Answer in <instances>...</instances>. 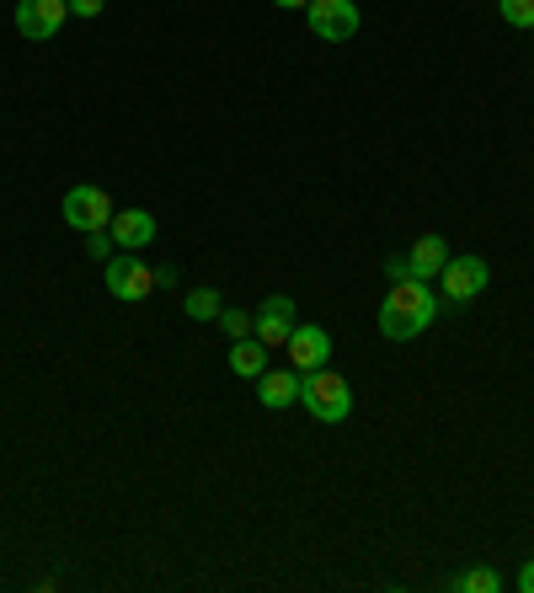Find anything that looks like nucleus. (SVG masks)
Masks as SVG:
<instances>
[{
  "instance_id": "obj_10",
  "label": "nucleus",
  "mask_w": 534,
  "mask_h": 593,
  "mask_svg": "<svg viewBox=\"0 0 534 593\" xmlns=\"http://www.w3.org/2000/svg\"><path fill=\"white\" fill-rule=\"evenodd\" d=\"M107 231H113V246H123V252H145L161 225H155V214H150V208H123V214H113V225H107Z\"/></svg>"
},
{
  "instance_id": "obj_17",
  "label": "nucleus",
  "mask_w": 534,
  "mask_h": 593,
  "mask_svg": "<svg viewBox=\"0 0 534 593\" xmlns=\"http://www.w3.org/2000/svg\"><path fill=\"white\" fill-rule=\"evenodd\" d=\"M219 327H225V337H230V342L251 337V310H236V305H225V310H219Z\"/></svg>"
},
{
  "instance_id": "obj_4",
  "label": "nucleus",
  "mask_w": 534,
  "mask_h": 593,
  "mask_svg": "<svg viewBox=\"0 0 534 593\" xmlns=\"http://www.w3.org/2000/svg\"><path fill=\"white\" fill-rule=\"evenodd\" d=\"M439 284H444L449 305H471V299H481V289L492 284V267H486V257H449Z\"/></svg>"
},
{
  "instance_id": "obj_1",
  "label": "nucleus",
  "mask_w": 534,
  "mask_h": 593,
  "mask_svg": "<svg viewBox=\"0 0 534 593\" xmlns=\"http://www.w3.org/2000/svg\"><path fill=\"white\" fill-rule=\"evenodd\" d=\"M433 316H439V295L428 289V278H407V284H390L380 305V331L386 342H412L433 327Z\"/></svg>"
},
{
  "instance_id": "obj_8",
  "label": "nucleus",
  "mask_w": 534,
  "mask_h": 593,
  "mask_svg": "<svg viewBox=\"0 0 534 593\" xmlns=\"http://www.w3.org/2000/svg\"><path fill=\"white\" fill-rule=\"evenodd\" d=\"M70 17V0H17V32L32 43H49Z\"/></svg>"
},
{
  "instance_id": "obj_14",
  "label": "nucleus",
  "mask_w": 534,
  "mask_h": 593,
  "mask_svg": "<svg viewBox=\"0 0 534 593\" xmlns=\"http://www.w3.org/2000/svg\"><path fill=\"white\" fill-rule=\"evenodd\" d=\"M182 310H187L193 321H219L225 299H219V289H193V295H182Z\"/></svg>"
},
{
  "instance_id": "obj_22",
  "label": "nucleus",
  "mask_w": 534,
  "mask_h": 593,
  "mask_svg": "<svg viewBox=\"0 0 534 593\" xmlns=\"http://www.w3.org/2000/svg\"><path fill=\"white\" fill-rule=\"evenodd\" d=\"M273 6H284V11H299V6H310V0H273Z\"/></svg>"
},
{
  "instance_id": "obj_9",
  "label": "nucleus",
  "mask_w": 534,
  "mask_h": 593,
  "mask_svg": "<svg viewBox=\"0 0 534 593\" xmlns=\"http://www.w3.org/2000/svg\"><path fill=\"white\" fill-rule=\"evenodd\" d=\"M284 348H289V358H295L299 375H310V369H327V364H331V337H327V327H295Z\"/></svg>"
},
{
  "instance_id": "obj_13",
  "label": "nucleus",
  "mask_w": 534,
  "mask_h": 593,
  "mask_svg": "<svg viewBox=\"0 0 534 593\" xmlns=\"http://www.w3.org/2000/svg\"><path fill=\"white\" fill-rule=\"evenodd\" d=\"M267 369V342H257V337H240L236 348H230V375H240V380H257Z\"/></svg>"
},
{
  "instance_id": "obj_11",
  "label": "nucleus",
  "mask_w": 534,
  "mask_h": 593,
  "mask_svg": "<svg viewBox=\"0 0 534 593\" xmlns=\"http://www.w3.org/2000/svg\"><path fill=\"white\" fill-rule=\"evenodd\" d=\"M257 401L267 412H284L299 401V369H263L257 375Z\"/></svg>"
},
{
  "instance_id": "obj_16",
  "label": "nucleus",
  "mask_w": 534,
  "mask_h": 593,
  "mask_svg": "<svg viewBox=\"0 0 534 593\" xmlns=\"http://www.w3.org/2000/svg\"><path fill=\"white\" fill-rule=\"evenodd\" d=\"M497 11H503V22H507V28L534 32V0H497Z\"/></svg>"
},
{
  "instance_id": "obj_20",
  "label": "nucleus",
  "mask_w": 534,
  "mask_h": 593,
  "mask_svg": "<svg viewBox=\"0 0 534 593\" xmlns=\"http://www.w3.org/2000/svg\"><path fill=\"white\" fill-rule=\"evenodd\" d=\"M107 0H70V17H102Z\"/></svg>"
},
{
  "instance_id": "obj_21",
  "label": "nucleus",
  "mask_w": 534,
  "mask_h": 593,
  "mask_svg": "<svg viewBox=\"0 0 534 593\" xmlns=\"http://www.w3.org/2000/svg\"><path fill=\"white\" fill-rule=\"evenodd\" d=\"M518 593H534V556L518 566Z\"/></svg>"
},
{
  "instance_id": "obj_5",
  "label": "nucleus",
  "mask_w": 534,
  "mask_h": 593,
  "mask_svg": "<svg viewBox=\"0 0 534 593\" xmlns=\"http://www.w3.org/2000/svg\"><path fill=\"white\" fill-rule=\"evenodd\" d=\"M305 11H310V32H316L321 43H348V38L363 28L353 0H310Z\"/></svg>"
},
{
  "instance_id": "obj_19",
  "label": "nucleus",
  "mask_w": 534,
  "mask_h": 593,
  "mask_svg": "<svg viewBox=\"0 0 534 593\" xmlns=\"http://www.w3.org/2000/svg\"><path fill=\"white\" fill-rule=\"evenodd\" d=\"M386 278H390V284H407V278H412V263H407V257H390Z\"/></svg>"
},
{
  "instance_id": "obj_12",
  "label": "nucleus",
  "mask_w": 534,
  "mask_h": 593,
  "mask_svg": "<svg viewBox=\"0 0 534 593\" xmlns=\"http://www.w3.org/2000/svg\"><path fill=\"white\" fill-rule=\"evenodd\" d=\"M407 263H412V278H439V273H444V263H449L444 236H422L412 252H407Z\"/></svg>"
},
{
  "instance_id": "obj_6",
  "label": "nucleus",
  "mask_w": 534,
  "mask_h": 593,
  "mask_svg": "<svg viewBox=\"0 0 534 593\" xmlns=\"http://www.w3.org/2000/svg\"><path fill=\"white\" fill-rule=\"evenodd\" d=\"M107 295L113 299H145L150 289H155V273L145 267V257L140 252H123V257H107Z\"/></svg>"
},
{
  "instance_id": "obj_15",
  "label": "nucleus",
  "mask_w": 534,
  "mask_h": 593,
  "mask_svg": "<svg viewBox=\"0 0 534 593\" xmlns=\"http://www.w3.org/2000/svg\"><path fill=\"white\" fill-rule=\"evenodd\" d=\"M449 589H454V593H497V589H503V577H497L492 566H475V572H465V577H454Z\"/></svg>"
},
{
  "instance_id": "obj_2",
  "label": "nucleus",
  "mask_w": 534,
  "mask_h": 593,
  "mask_svg": "<svg viewBox=\"0 0 534 593\" xmlns=\"http://www.w3.org/2000/svg\"><path fill=\"white\" fill-rule=\"evenodd\" d=\"M299 407L316 422L337 428V422L353 417V386L342 375H331V369H310V375H299Z\"/></svg>"
},
{
  "instance_id": "obj_18",
  "label": "nucleus",
  "mask_w": 534,
  "mask_h": 593,
  "mask_svg": "<svg viewBox=\"0 0 534 593\" xmlns=\"http://www.w3.org/2000/svg\"><path fill=\"white\" fill-rule=\"evenodd\" d=\"M113 252V231H91L86 236V257H107Z\"/></svg>"
},
{
  "instance_id": "obj_7",
  "label": "nucleus",
  "mask_w": 534,
  "mask_h": 593,
  "mask_svg": "<svg viewBox=\"0 0 534 593\" xmlns=\"http://www.w3.org/2000/svg\"><path fill=\"white\" fill-rule=\"evenodd\" d=\"M295 327H299V316H295V299L289 295H267L263 305H257V316H251V337L267 342V348H284Z\"/></svg>"
},
{
  "instance_id": "obj_3",
  "label": "nucleus",
  "mask_w": 534,
  "mask_h": 593,
  "mask_svg": "<svg viewBox=\"0 0 534 593\" xmlns=\"http://www.w3.org/2000/svg\"><path fill=\"white\" fill-rule=\"evenodd\" d=\"M60 214H64V225H75V231H107L113 225V198L102 193V187H91V182H81V187H70L64 193V204H60Z\"/></svg>"
}]
</instances>
